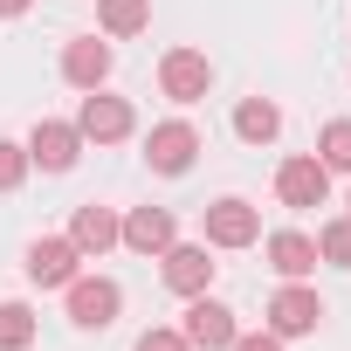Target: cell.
Masks as SVG:
<instances>
[{"label": "cell", "mask_w": 351, "mask_h": 351, "mask_svg": "<svg viewBox=\"0 0 351 351\" xmlns=\"http://www.w3.org/2000/svg\"><path fill=\"white\" fill-rule=\"evenodd\" d=\"M158 262H165V289H180V296H200V289L214 282V262H207L200 241H172Z\"/></svg>", "instance_id": "obj_12"}, {"label": "cell", "mask_w": 351, "mask_h": 351, "mask_svg": "<svg viewBox=\"0 0 351 351\" xmlns=\"http://www.w3.org/2000/svg\"><path fill=\"white\" fill-rule=\"evenodd\" d=\"M234 131H241V138H248V145H269V138H276V131H282V110H276V104H269V97H248V104H241V110H234Z\"/></svg>", "instance_id": "obj_17"}, {"label": "cell", "mask_w": 351, "mask_h": 351, "mask_svg": "<svg viewBox=\"0 0 351 351\" xmlns=\"http://www.w3.org/2000/svg\"><path fill=\"white\" fill-rule=\"evenodd\" d=\"M28 180V145H14V138H0V193H14Z\"/></svg>", "instance_id": "obj_21"}, {"label": "cell", "mask_w": 351, "mask_h": 351, "mask_svg": "<svg viewBox=\"0 0 351 351\" xmlns=\"http://www.w3.org/2000/svg\"><path fill=\"white\" fill-rule=\"evenodd\" d=\"M207 241H214V248H248V241H262V214L228 193V200L207 207Z\"/></svg>", "instance_id": "obj_10"}, {"label": "cell", "mask_w": 351, "mask_h": 351, "mask_svg": "<svg viewBox=\"0 0 351 351\" xmlns=\"http://www.w3.org/2000/svg\"><path fill=\"white\" fill-rule=\"evenodd\" d=\"M172 234H180V228H172V214H165V207H131V214L117 221V241H124V248H138V255H165V248H172Z\"/></svg>", "instance_id": "obj_11"}, {"label": "cell", "mask_w": 351, "mask_h": 351, "mask_svg": "<svg viewBox=\"0 0 351 351\" xmlns=\"http://www.w3.org/2000/svg\"><path fill=\"white\" fill-rule=\"evenodd\" d=\"M228 351H282V337H276V330H255V337H241V330H234V344H228Z\"/></svg>", "instance_id": "obj_23"}, {"label": "cell", "mask_w": 351, "mask_h": 351, "mask_svg": "<svg viewBox=\"0 0 351 351\" xmlns=\"http://www.w3.org/2000/svg\"><path fill=\"white\" fill-rule=\"evenodd\" d=\"M69 241L83 248V255H104V248H117V214L110 207H76V221H69Z\"/></svg>", "instance_id": "obj_15"}, {"label": "cell", "mask_w": 351, "mask_h": 351, "mask_svg": "<svg viewBox=\"0 0 351 351\" xmlns=\"http://www.w3.org/2000/svg\"><path fill=\"white\" fill-rule=\"evenodd\" d=\"M76 158H83V131H76V124L42 117V124L28 131V165H42V172H69Z\"/></svg>", "instance_id": "obj_6"}, {"label": "cell", "mask_w": 351, "mask_h": 351, "mask_svg": "<svg viewBox=\"0 0 351 351\" xmlns=\"http://www.w3.org/2000/svg\"><path fill=\"white\" fill-rule=\"evenodd\" d=\"M317 324H324V296H317V289L289 282V289L269 296V330H276V337H310Z\"/></svg>", "instance_id": "obj_8"}, {"label": "cell", "mask_w": 351, "mask_h": 351, "mask_svg": "<svg viewBox=\"0 0 351 351\" xmlns=\"http://www.w3.org/2000/svg\"><path fill=\"white\" fill-rule=\"evenodd\" d=\"M117 310H124V289L110 276H76L69 282V324L104 330V324H117Z\"/></svg>", "instance_id": "obj_2"}, {"label": "cell", "mask_w": 351, "mask_h": 351, "mask_svg": "<svg viewBox=\"0 0 351 351\" xmlns=\"http://www.w3.org/2000/svg\"><path fill=\"white\" fill-rule=\"evenodd\" d=\"M62 76H69L76 90H104V76H110V42H97V35L69 42V49H62Z\"/></svg>", "instance_id": "obj_13"}, {"label": "cell", "mask_w": 351, "mask_h": 351, "mask_svg": "<svg viewBox=\"0 0 351 351\" xmlns=\"http://www.w3.org/2000/svg\"><path fill=\"white\" fill-rule=\"evenodd\" d=\"M131 351H193V344H186L180 330H145V337H138Z\"/></svg>", "instance_id": "obj_22"}, {"label": "cell", "mask_w": 351, "mask_h": 351, "mask_svg": "<svg viewBox=\"0 0 351 351\" xmlns=\"http://www.w3.org/2000/svg\"><path fill=\"white\" fill-rule=\"evenodd\" d=\"M317 262H337V269H351V214H344V221H330V228L317 234Z\"/></svg>", "instance_id": "obj_20"}, {"label": "cell", "mask_w": 351, "mask_h": 351, "mask_svg": "<svg viewBox=\"0 0 351 351\" xmlns=\"http://www.w3.org/2000/svg\"><path fill=\"white\" fill-rule=\"evenodd\" d=\"M97 21H104V35H138V28H152V0H97Z\"/></svg>", "instance_id": "obj_16"}, {"label": "cell", "mask_w": 351, "mask_h": 351, "mask_svg": "<svg viewBox=\"0 0 351 351\" xmlns=\"http://www.w3.org/2000/svg\"><path fill=\"white\" fill-rule=\"evenodd\" d=\"M131 104L124 97H104V90H90L83 97V110H76V131L83 138H97V145H117V138H131Z\"/></svg>", "instance_id": "obj_9"}, {"label": "cell", "mask_w": 351, "mask_h": 351, "mask_svg": "<svg viewBox=\"0 0 351 351\" xmlns=\"http://www.w3.org/2000/svg\"><path fill=\"white\" fill-rule=\"evenodd\" d=\"M145 158H152V172H180L200 158V131L186 124V117H172V124H152V138H145Z\"/></svg>", "instance_id": "obj_5"}, {"label": "cell", "mask_w": 351, "mask_h": 351, "mask_svg": "<svg viewBox=\"0 0 351 351\" xmlns=\"http://www.w3.org/2000/svg\"><path fill=\"white\" fill-rule=\"evenodd\" d=\"M28 8H35V0H0V14H8V21H14V14H28Z\"/></svg>", "instance_id": "obj_24"}, {"label": "cell", "mask_w": 351, "mask_h": 351, "mask_svg": "<svg viewBox=\"0 0 351 351\" xmlns=\"http://www.w3.org/2000/svg\"><path fill=\"white\" fill-rule=\"evenodd\" d=\"M324 193H330L324 158H282V165H276V200H282V207L310 214V207H324Z\"/></svg>", "instance_id": "obj_4"}, {"label": "cell", "mask_w": 351, "mask_h": 351, "mask_svg": "<svg viewBox=\"0 0 351 351\" xmlns=\"http://www.w3.org/2000/svg\"><path fill=\"white\" fill-rule=\"evenodd\" d=\"M35 344V310L28 303H0V351H28Z\"/></svg>", "instance_id": "obj_19"}, {"label": "cell", "mask_w": 351, "mask_h": 351, "mask_svg": "<svg viewBox=\"0 0 351 351\" xmlns=\"http://www.w3.org/2000/svg\"><path fill=\"white\" fill-rule=\"evenodd\" d=\"M317 158H324V172H351V117H330V124H324Z\"/></svg>", "instance_id": "obj_18"}, {"label": "cell", "mask_w": 351, "mask_h": 351, "mask_svg": "<svg viewBox=\"0 0 351 351\" xmlns=\"http://www.w3.org/2000/svg\"><path fill=\"white\" fill-rule=\"evenodd\" d=\"M158 90H165L172 104H200V97L214 90V62H207L200 49H165V62H158Z\"/></svg>", "instance_id": "obj_1"}, {"label": "cell", "mask_w": 351, "mask_h": 351, "mask_svg": "<svg viewBox=\"0 0 351 351\" xmlns=\"http://www.w3.org/2000/svg\"><path fill=\"white\" fill-rule=\"evenodd\" d=\"M76 262H83V248H76L69 234L28 241V282H42V289H69V282H76Z\"/></svg>", "instance_id": "obj_7"}, {"label": "cell", "mask_w": 351, "mask_h": 351, "mask_svg": "<svg viewBox=\"0 0 351 351\" xmlns=\"http://www.w3.org/2000/svg\"><path fill=\"white\" fill-rule=\"evenodd\" d=\"M269 269H276V276H289V282H303V276L317 269V241H310V234H296V228L269 234Z\"/></svg>", "instance_id": "obj_14"}, {"label": "cell", "mask_w": 351, "mask_h": 351, "mask_svg": "<svg viewBox=\"0 0 351 351\" xmlns=\"http://www.w3.org/2000/svg\"><path fill=\"white\" fill-rule=\"evenodd\" d=\"M180 337H186L193 351H228V344H234V310L214 303V296L200 289V296H186V324H180Z\"/></svg>", "instance_id": "obj_3"}]
</instances>
